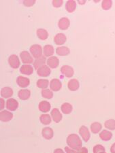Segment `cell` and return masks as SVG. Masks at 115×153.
Returning a JSON list of instances; mask_svg holds the SVG:
<instances>
[{"mask_svg": "<svg viewBox=\"0 0 115 153\" xmlns=\"http://www.w3.org/2000/svg\"><path fill=\"white\" fill-rule=\"evenodd\" d=\"M67 144L70 148L74 150H78L82 148V141L76 134H71L67 138Z\"/></svg>", "mask_w": 115, "mask_h": 153, "instance_id": "1", "label": "cell"}, {"mask_svg": "<svg viewBox=\"0 0 115 153\" xmlns=\"http://www.w3.org/2000/svg\"><path fill=\"white\" fill-rule=\"evenodd\" d=\"M29 51H30V53L32 56L36 59L39 58L42 55V46L39 45V44H33L30 47Z\"/></svg>", "mask_w": 115, "mask_h": 153, "instance_id": "2", "label": "cell"}, {"mask_svg": "<svg viewBox=\"0 0 115 153\" xmlns=\"http://www.w3.org/2000/svg\"><path fill=\"white\" fill-rule=\"evenodd\" d=\"M20 57L22 62L24 64H29V65H30L31 63H33V56L28 51H22L20 54Z\"/></svg>", "mask_w": 115, "mask_h": 153, "instance_id": "3", "label": "cell"}, {"mask_svg": "<svg viewBox=\"0 0 115 153\" xmlns=\"http://www.w3.org/2000/svg\"><path fill=\"white\" fill-rule=\"evenodd\" d=\"M8 63L10 67L13 69H17L20 66L21 64L18 56L16 55H12L9 56Z\"/></svg>", "mask_w": 115, "mask_h": 153, "instance_id": "4", "label": "cell"}, {"mask_svg": "<svg viewBox=\"0 0 115 153\" xmlns=\"http://www.w3.org/2000/svg\"><path fill=\"white\" fill-rule=\"evenodd\" d=\"M79 134L85 142H87L89 141V140L90 139V133L87 127H85L84 125L81 126L79 129Z\"/></svg>", "mask_w": 115, "mask_h": 153, "instance_id": "5", "label": "cell"}, {"mask_svg": "<svg viewBox=\"0 0 115 153\" xmlns=\"http://www.w3.org/2000/svg\"><path fill=\"white\" fill-rule=\"evenodd\" d=\"M50 68L47 65L42 66L41 68L37 70L38 75L41 76V77H47L50 74Z\"/></svg>", "mask_w": 115, "mask_h": 153, "instance_id": "6", "label": "cell"}, {"mask_svg": "<svg viewBox=\"0 0 115 153\" xmlns=\"http://www.w3.org/2000/svg\"><path fill=\"white\" fill-rule=\"evenodd\" d=\"M61 72L63 75H65L67 78H71L74 75V70L70 65H63L61 68Z\"/></svg>", "mask_w": 115, "mask_h": 153, "instance_id": "7", "label": "cell"}, {"mask_svg": "<svg viewBox=\"0 0 115 153\" xmlns=\"http://www.w3.org/2000/svg\"><path fill=\"white\" fill-rule=\"evenodd\" d=\"M66 41H67L66 36L64 33H57V35L55 36V38H54V42L58 46L63 45V44H64L66 42Z\"/></svg>", "mask_w": 115, "mask_h": 153, "instance_id": "8", "label": "cell"}, {"mask_svg": "<svg viewBox=\"0 0 115 153\" xmlns=\"http://www.w3.org/2000/svg\"><path fill=\"white\" fill-rule=\"evenodd\" d=\"M16 82L20 87L21 88H26L30 84V80L28 78L23 77L22 76H19L16 79Z\"/></svg>", "mask_w": 115, "mask_h": 153, "instance_id": "9", "label": "cell"}, {"mask_svg": "<svg viewBox=\"0 0 115 153\" xmlns=\"http://www.w3.org/2000/svg\"><path fill=\"white\" fill-rule=\"evenodd\" d=\"M70 25V20L68 19L66 17H63L58 22V27L59 28L62 30H66L69 28Z\"/></svg>", "mask_w": 115, "mask_h": 153, "instance_id": "10", "label": "cell"}, {"mask_svg": "<svg viewBox=\"0 0 115 153\" xmlns=\"http://www.w3.org/2000/svg\"><path fill=\"white\" fill-rule=\"evenodd\" d=\"M46 63H47V65L50 68L55 69L57 68L59 65V60L57 56H53L47 59Z\"/></svg>", "mask_w": 115, "mask_h": 153, "instance_id": "11", "label": "cell"}, {"mask_svg": "<svg viewBox=\"0 0 115 153\" xmlns=\"http://www.w3.org/2000/svg\"><path fill=\"white\" fill-rule=\"evenodd\" d=\"M62 84L61 81L57 78H54L50 82V89L53 91H59L62 88Z\"/></svg>", "mask_w": 115, "mask_h": 153, "instance_id": "12", "label": "cell"}, {"mask_svg": "<svg viewBox=\"0 0 115 153\" xmlns=\"http://www.w3.org/2000/svg\"><path fill=\"white\" fill-rule=\"evenodd\" d=\"M46 61L47 60L46 59V56L45 55H42L39 58L36 59V60L34 61L33 62L34 68H35L36 70H38V69L41 68L42 66L45 65Z\"/></svg>", "mask_w": 115, "mask_h": 153, "instance_id": "13", "label": "cell"}, {"mask_svg": "<svg viewBox=\"0 0 115 153\" xmlns=\"http://www.w3.org/2000/svg\"><path fill=\"white\" fill-rule=\"evenodd\" d=\"M19 106L18 102L14 99H8L6 102V108L10 111H14Z\"/></svg>", "mask_w": 115, "mask_h": 153, "instance_id": "14", "label": "cell"}, {"mask_svg": "<svg viewBox=\"0 0 115 153\" xmlns=\"http://www.w3.org/2000/svg\"><path fill=\"white\" fill-rule=\"evenodd\" d=\"M20 71L24 75H31L33 72V68L29 64H24L21 67Z\"/></svg>", "mask_w": 115, "mask_h": 153, "instance_id": "15", "label": "cell"}, {"mask_svg": "<svg viewBox=\"0 0 115 153\" xmlns=\"http://www.w3.org/2000/svg\"><path fill=\"white\" fill-rule=\"evenodd\" d=\"M55 53V49H54L53 46L50 44H46L43 48V53L44 55L46 57H50L53 56Z\"/></svg>", "mask_w": 115, "mask_h": 153, "instance_id": "16", "label": "cell"}, {"mask_svg": "<svg viewBox=\"0 0 115 153\" xmlns=\"http://www.w3.org/2000/svg\"><path fill=\"white\" fill-rule=\"evenodd\" d=\"M56 53L62 56H67L70 53V50L67 46H59L56 48Z\"/></svg>", "mask_w": 115, "mask_h": 153, "instance_id": "17", "label": "cell"}, {"mask_svg": "<svg viewBox=\"0 0 115 153\" xmlns=\"http://www.w3.org/2000/svg\"><path fill=\"white\" fill-rule=\"evenodd\" d=\"M51 117L55 123H59L62 119V115L57 108H54L51 112Z\"/></svg>", "mask_w": 115, "mask_h": 153, "instance_id": "18", "label": "cell"}, {"mask_svg": "<svg viewBox=\"0 0 115 153\" xmlns=\"http://www.w3.org/2000/svg\"><path fill=\"white\" fill-rule=\"evenodd\" d=\"M13 117V114L11 112H10L9 111L4 110L2 111L0 114V118L1 120L3 122H8L10 121Z\"/></svg>", "mask_w": 115, "mask_h": 153, "instance_id": "19", "label": "cell"}, {"mask_svg": "<svg viewBox=\"0 0 115 153\" xmlns=\"http://www.w3.org/2000/svg\"><path fill=\"white\" fill-rule=\"evenodd\" d=\"M79 82H78V80H76V79H72V80H70L68 83V88H69L70 91H77L78 88H79Z\"/></svg>", "mask_w": 115, "mask_h": 153, "instance_id": "20", "label": "cell"}, {"mask_svg": "<svg viewBox=\"0 0 115 153\" xmlns=\"http://www.w3.org/2000/svg\"><path fill=\"white\" fill-rule=\"evenodd\" d=\"M42 136L46 140L52 139L54 135L53 130L50 127H45L42 131Z\"/></svg>", "mask_w": 115, "mask_h": 153, "instance_id": "21", "label": "cell"}, {"mask_svg": "<svg viewBox=\"0 0 115 153\" xmlns=\"http://www.w3.org/2000/svg\"><path fill=\"white\" fill-rule=\"evenodd\" d=\"M65 9L70 13L74 12L75 10L76 9V1H74V0H69V1H68L65 5Z\"/></svg>", "mask_w": 115, "mask_h": 153, "instance_id": "22", "label": "cell"}, {"mask_svg": "<svg viewBox=\"0 0 115 153\" xmlns=\"http://www.w3.org/2000/svg\"><path fill=\"white\" fill-rule=\"evenodd\" d=\"M50 104L47 101H42L39 104V110L42 112H48L50 110Z\"/></svg>", "mask_w": 115, "mask_h": 153, "instance_id": "23", "label": "cell"}, {"mask_svg": "<svg viewBox=\"0 0 115 153\" xmlns=\"http://www.w3.org/2000/svg\"><path fill=\"white\" fill-rule=\"evenodd\" d=\"M18 95L22 100H28L31 95V91L28 89H21L19 91Z\"/></svg>", "mask_w": 115, "mask_h": 153, "instance_id": "24", "label": "cell"}, {"mask_svg": "<svg viewBox=\"0 0 115 153\" xmlns=\"http://www.w3.org/2000/svg\"><path fill=\"white\" fill-rule=\"evenodd\" d=\"M13 95V91L10 87H4L1 91V95L4 98H9Z\"/></svg>", "mask_w": 115, "mask_h": 153, "instance_id": "25", "label": "cell"}, {"mask_svg": "<svg viewBox=\"0 0 115 153\" xmlns=\"http://www.w3.org/2000/svg\"><path fill=\"white\" fill-rule=\"evenodd\" d=\"M99 137L104 141H108L112 138V134L108 130H103L99 134Z\"/></svg>", "mask_w": 115, "mask_h": 153, "instance_id": "26", "label": "cell"}, {"mask_svg": "<svg viewBox=\"0 0 115 153\" xmlns=\"http://www.w3.org/2000/svg\"><path fill=\"white\" fill-rule=\"evenodd\" d=\"M37 36L41 40H46L48 38V33L45 29H38L37 30Z\"/></svg>", "mask_w": 115, "mask_h": 153, "instance_id": "27", "label": "cell"}, {"mask_svg": "<svg viewBox=\"0 0 115 153\" xmlns=\"http://www.w3.org/2000/svg\"><path fill=\"white\" fill-rule=\"evenodd\" d=\"M102 128V126L101 123L98 122H95L92 123L91 125V131L93 134H98V133L101 131Z\"/></svg>", "mask_w": 115, "mask_h": 153, "instance_id": "28", "label": "cell"}, {"mask_svg": "<svg viewBox=\"0 0 115 153\" xmlns=\"http://www.w3.org/2000/svg\"><path fill=\"white\" fill-rule=\"evenodd\" d=\"M61 110H62L63 114H69L71 112H72V105L70 104V103H65L62 105Z\"/></svg>", "mask_w": 115, "mask_h": 153, "instance_id": "29", "label": "cell"}, {"mask_svg": "<svg viewBox=\"0 0 115 153\" xmlns=\"http://www.w3.org/2000/svg\"><path fill=\"white\" fill-rule=\"evenodd\" d=\"M48 85H49V81L46 79H40L37 81L38 87L42 88V89H46Z\"/></svg>", "mask_w": 115, "mask_h": 153, "instance_id": "30", "label": "cell"}, {"mask_svg": "<svg viewBox=\"0 0 115 153\" xmlns=\"http://www.w3.org/2000/svg\"><path fill=\"white\" fill-rule=\"evenodd\" d=\"M40 121L43 125H48L51 123V118L49 114H42L40 116Z\"/></svg>", "mask_w": 115, "mask_h": 153, "instance_id": "31", "label": "cell"}, {"mask_svg": "<svg viewBox=\"0 0 115 153\" xmlns=\"http://www.w3.org/2000/svg\"><path fill=\"white\" fill-rule=\"evenodd\" d=\"M105 127L110 130L115 129V120L114 119H109L107 120L104 123Z\"/></svg>", "mask_w": 115, "mask_h": 153, "instance_id": "32", "label": "cell"}, {"mask_svg": "<svg viewBox=\"0 0 115 153\" xmlns=\"http://www.w3.org/2000/svg\"><path fill=\"white\" fill-rule=\"evenodd\" d=\"M42 95L43 97L46 99H51L53 97V93L52 91L50 89H48V88H46V89H43L42 91Z\"/></svg>", "mask_w": 115, "mask_h": 153, "instance_id": "33", "label": "cell"}, {"mask_svg": "<svg viewBox=\"0 0 115 153\" xmlns=\"http://www.w3.org/2000/svg\"><path fill=\"white\" fill-rule=\"evenodd\" d=\"M112 6V1L111 0H104L102 2V8L105 10L111 9Z\"/></svg>", "mask_w": 115, "mask_h": 153, "instance_id": "34", "label": "cell"}, {"mask_svg": "<svg viewBox=\"0 0 115 153\" xmlns=\"http://www.w3.org/2000/svg\"><path fill=\"white\" fill-rule=\"evenodd\" d=\"M65 150L67 153H87V150L86 148H81V149L77 150L76 152L74 151V150L68 147H65Z\"/></svg>", "mask_w": 115, "mask_h": 153, "instance_id": "35", "label": "cell"}, {"mask_svg": "<svg viewBox=\"0 0 115 153\" xmlns=\"http://www.w3.org/2000/svg\"><path fill=\"white\" fill-rule=\"evenodd\" d=\"M102 152H105V149L103 146L100 144H97L93 148V152L94 153H100Z\"/></svg>", "mask_w": 115, "mask_h": 153, "instance_id": "36", "label": "cell"}, {"mask_svg": "<svg viewBox=\"0 0 115 153\" xmlns=\"http://www.w3.org/2000/svg\"><path fill=\"white\" fill-rule=\"evenodd\" d=\"M52 4L55 8H58L62 6L63 4V1H62V0H53Z\"/></svg>", "mask_w": 115, "mask_h": 153, "instance_id": "37", "label": "cell"}, {"mask_svg": "<svg viewBox=\"0 0 115 153\" xmlns=\"http://www.w3.org/2000/svg\"><path fill=\"white\" fill-rule=\"evenodd\" d=\"M36 3V1L34 0H25L23 1V4L25 5L26 7H31L33 6Z\"/></svg>", "mask_w": 115, "mask_h": 153, "instance_id": "38", "label": "cell"}, {"mask_svg": "<svg viewBox=\"0 0 115 153\" xmlns=\"http://www.w3.org/2000/svg\"><path fill=\"white\" fill-rule=\"evenodd\" d=\"M0 103H1L0 108H1V110H3L5 107V101L4 100V99H1V100H0Z\"/></svg>", "mask_w": 115, "mask_h": 153, "instance_id": "39", "label": "cell"}, {"mask_svg": "<svg viewBox=\"0 0 115 153\" xmlns=\"http://www.w3.org/2000/svg\"><path fill=\"white\" fill-rule=\"evenodd\" d=\"M111 151L112 153H115V143L112 145L111 148Z\"/></svg>", "mask_w": 115, "mask_h": 153, "instance_id": "40", "label": "cell"}, {"mask_svg": "<svg viewBox=\"0 0 115 153\" xmlns=\"http://www.w3.org/2000/svg\"><path fill=\"white\" fill-rule=\"evenodd\" d=\"M54 153H64V152H63V151L62 149H56L55 151H54Z\"/></svg>", "mask_w": 115, "mask_h": 153, "instance_id": "41", "label": "cell"}, {"mask_svg": "<svg viewBox=\"0 0 115 153\" xmlns=\"http://www.w3.org/2000/svg\"><path fill=\"white\" fill-rule=\"evenodd\" d=\"M78 4L80 5H83L86 3V1H85V0H83V1H82V0H79V1H78Z\"/></svg>", "mask_w": 115, "mask_h": 153, "instance_id": "42", "label": "cell"}, {"mask_svg": "<svg viewBox=\"0 0 115 153\" xmlns=\"http://www.w3.org/2000/svg\"><path fill=\"white\" fill-rule=\"evenodd\" d=\"M100 153H106L105 152H100Z\"/></svg>", "mask_w": 115, "mask_h": 153, "instance_id": "43", "label": "cell"}]
</instances>
